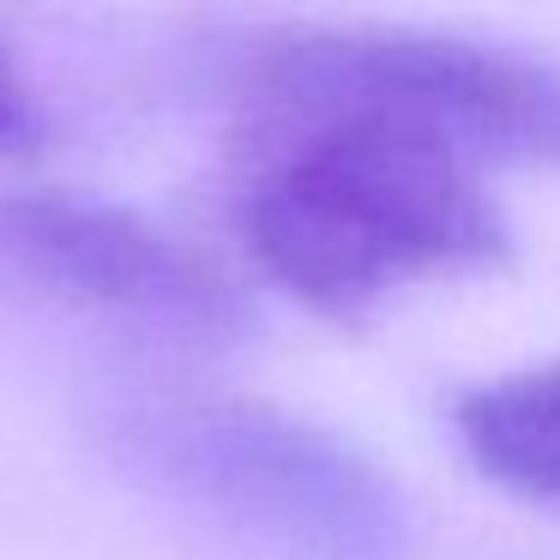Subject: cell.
I'll use <instances>...</instances> for the list:
<instances>
[{"label":"cell","instance_id":"3","mask_svg":"<svg viewBox=\"0 0 560 560\" xmlns=\"http://www.w3.org/2000/svg\"><path fill=\"white\" fill-rule=\"evenodd\" d=\"M242 103L254 127L374 121L434 139L476 170L560 163V67L452 31H278L242 55Z\"/></svg>","mask_w":560,"mask_h":560},{"label":"cell","instance_id":"2","mask_svg":"<svg viewBox=\"0 0 560 560\" xmlns=\"http://www.w3.org/2000/svg\"><path fill=\"white\" fill-rule=\"evenodd\" d=\"M103 446L175 506L283 560H404L410 506L368 452L278 404L133 386L97 410Z\"/></svg>","mask_w":560,"mask_h":560},{"label":"cell","instance_id":"4","mask_svg":"<svg viewBox=\"0 0 560 560\" xmlns=\"http://www.w3.org/2000/svg\"><path fill=\"white\" fill-rule=\"evenodd\" d=\"M0 283L182 343H223L247 302L206 254L139 211L67 194H0Z\"/></svg>","mask_w":560,"mask_h":560},{"label":"cell","instance_id":"5","mask_svg":"<svg viewBox=\"0 0 560 560\" xmlns=\"http://www.w3.org/2000/svg\"><path fill=\"white\" fill-rule=\"evenodd\" d=\"M458 440L500 488L560 506V362L476 386L458 404Z\"/></svg>","mask_w":560,"mask_h":560},{"label":"cell","instance_id":"1","mask_svg":"<svg viewBox=\"0 0 560 560\" xmlns=\"http://www.w3.org/2000/svg\"><path fill=\"white\" fill-rule=\"evenodd\" d=\"M242 235L259 271L326 319H362L404 283L512 259V230L482 170L374 121L254 127Z\"/></svg>","mask_w":560,"mask_h":560},{"label":"cell","instance_id":"6","mask_svg":"<svg viewBox=\"0 0 560 560\" xmlns=\"http://www.w3.org/2000/svg\"><path fill=\"white\" fill-rule=\"evenodd\" d=\"M43 139V109H37V91L19 79L13 55L0 49V151H25Z\"/></svg>","mask_w":560,"mask_h":560}]
</instances>
